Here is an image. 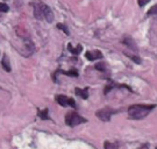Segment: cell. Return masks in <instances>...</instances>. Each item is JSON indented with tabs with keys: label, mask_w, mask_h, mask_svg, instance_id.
Here are the masks:
<instances>
[{
	"label": "cell",
	"mask_w": 157,
	"mask_h": 149,
	"mask_svg": "<svg viewBox=\"0 0 157 149\" xmlns=\"http://www.w3.org/2000/svg\"><path fill=\"white\" fill-rule=\"evenodd\" d=\"M32 6L34 8V18L37 20H45L47 22L54 21V13L50 10V7L45 5L42 1H34L32 2Z\"/></svg>",
	"instance_id": "1"
},
{
	"label": "cell",
	"mask_w": 157,
	"mask_h": 149,
	"mask_svg": "<svg viewBox=\"0 0 157 149\" xmlns=\"http://www.w3.org/2000/svg\"><path fill=\"white\" fill-rule=\"evenodd\" d=\"M156 105H144V104H137L128 107V118L132 120H141L146 118Z\"/></svg>",
	"instance_id": "2"
},
{
	"label": "cell",
	"mask_w": 157,
	"mask_h": 149,
	"mask_svg": "<svg viewBox=\"0 0 157 149\" xmlns=\"http://www.w3.org/2000/svg\"><path fill=\"white\" fill-rule=\"evenodd\" d=\"M87 120L83 118L82 116H79L76 111H71V112H67L65 114V124H67L69 127H76L80 124H84Z\"/></svg>",
	"instance_id": "3"
},
{
	"label": "cell",
	"mask_w": 157,
	"mask_h": 149,
	"mask_svg": "<svg viewBox=\"0 0 157 149\" xmlns=\"http://www.w3.org/2000/svg\"><path fill=\"white\" fill-rule=\"evenodd\" d=\"M118 113V110H113L111 107H104L101 110H98L95 112V116L98 119H100L101 121L108 122L111 121V118H112L114 114Z\"/></svg>",
	"instance_id": "4"
},
{
	"label": "cell",
	"mask_w": 157,
	"mask_h": 149,
	"mask_svg": "<svg viewBox=\"0 0 157 149\" xmlns=\"http://www.w3.org/2000/svg\"><path fill=\"white\" fill-rule=\"evenodd\" d=\"M55 100L56 103H58V105L63 106V107H72L73 110L77 108V105H76V101L72 99V98H69L64 94H56L55 96Z\"/></svg>",
	"instance_id": "5"
},
{
	"label": "cell",
	"mask_w": 157,
	"mask_h": 149,
	"mask_svg": "<svg viewBox=\"0 0 157 149\" xmlns=\"http://www.w3.org/2000/svg\"><path fill=\"white\" fill-rule=\"evenodd\" d=\"M85 57L89 61H95V60H101L102 58V53L99 50H92V51H86L85 53Z\"/></svg>",
	"instance_id": "6"
},
{
	"label": "cell",
	"mask_w": 157,
	"mask_h": 149,
	"mask_svg": "<svg viewBox=\"0 0 157 149\" xmlns=\"http://www.w3.org/2000/svg\"><path fill=\"white\" fill-rule=\"evenodd\" d=\"M122 43L124 44V45H127L129 49H132L133 51H137V47H136V43H135V41L130 36H126L124 40H122Z\"/></svg>",
	"instance_id": "7"
},
{
	"label": "cell",
	"mask_w": 157,
	"mask_h": 149,
	"mask_svg": "<svg viewBox=\"0 0 157 149\" xmlns=\"http://www.w3.org/2000/svg\"><path fill=\"white\" fill-rule=\"evenodd\" d=\"M75 92L76 94L80 97L82 99H87L89 98V88H75Z\"/></svg>",
	"instance_id": "8"
},
{
	"label": "cell",
	"mask_w": 157,
	"mask_h": 149,
	"mask_svg": "<svg viewBox=\"0 0 157 149\" xmlns=\"http://www.w3.org/2000/svg\"><path fill=\"white\" fill-rule=\"evenodd\" d=\"M67 49H69V51H70L71 54H73L75 56H77V55H79V54H80V51L83 50V47H82L80 44H78V45H77V48H73L72 44L69 43L67 44Z\"/></svg>",
	"instance_id": "9"
},
{
	"label": "cell",
	"mask_w": 157,
	"mask_h": 149,
	"mask_svg": "<svg viewBox=\"0 0 157 149\" xmlns=\"http://www.w3.org/2000/svg\"><path fill=\"white\" fill-rule=\"evenodd\" d=\"M37 116H39V118L42 119V120H51L50 116H49V110H48V108L40 110L39 112H37Z\"/></svg>",
	"instance_id": "10"
},
{
	"label": "cell",
	"mask_w": 157,
	"mask_h": 149,
	"mask_svg": "<svg viewBox=\"0 0 157 149\" xmlns=\"http://www.w3.org/2000/svg\"><path fill=\"white\" fill-rule=\"evenodd\" d=\"M1 65L4 68V70L7 72H10L12 70L11 69V65H10V61H8V58H7V56L4 55L2 57V60H1Z\"/></svg>",
	"instance_id": "11"
},
{
	"label": "cell",
	"mask_w": 157,
	"mask_h": 149,
	"mask_svg": "<svg viewBox=\"0 0 157 149\" xmlns=\"http://www.w3.org/2000/svg\"><path fill=\"white\" fill-rule=\"evenodd\" d=\"M58 72H61L63 75H67V76H70V77H78L79 73L77 70H75V69H71V70H69V71H64V70H57Z\"/></svg>",
	"instance_id": "12"
},
{
	"label": "cell",
	"mask_w": 157,
	"mask_h": 149,
	"mask_svg": "<svg viewBox=\"0 0 157 149\" xmlns=\"http://www.w3.org/2000/svg\"><path fill=\"white\" fill-rule=\"evenodd\" d=\"M104 148L105 149H118L119 143L118 142H109V141H105V142H104Z\"/></svg>",
	"instance_id": "13"
},
{
	"label": "cell",
	"mask_w": 157,
	"mask_h": 149,
	"mask_svg": "<svg viewBox=\"0 0 157 149\" xmlns=\"http://www.w3.org/2000/svg\"><path fill=\"white\" fill-rule=\"evenodd\" d=\"M152 15L157 17V5H154L149 11L147 12V17H152Z\"/></svg>",
	"instance_id": "14"
},
{
	"label": "cell",
	"mask_w": 157,
	"mask_h": 149,
	"mask_svg": "<svg viewBox=\"0 0 157 149\" xmlns=\"http://www.w3.org/2000/svg\"><path fill=\"white\" fill-rule=\"evenodd\" d=\"M57 28L58 29H61V30H63L64 33H65V35H69V29H67V27L65 26V25H63V23H57Z\"/></svg>",
	"instance_id": "15"
},
{
	"label": "cell",
	"mask_w": 157,
	"mask_h": 149,
	"mask_svg": "<svg viewBox=\"0 0 157 149\" xmlns=\"http://www.w3.org/2000/svg\"><path fill=\"white\" fill-rule=\"evenodd\" d=\"M94 68L98 71H106V64H104V63H98V64H95Z\"/></svg>",
	"instance_id": "16"
},
{
	"label": "cell",
	"mask_w": 157,
	"mask_h": 149,
	"mask_svg": "<svg viewBox=\"0 0 157 149\" xmlns=\"http://www.w3.org/2000/svg\"><path fill=\"white\" fill-rule=\"evenodd\" d=\"M126 55L128 56L129 58H132L135 63H141V58L139 56H135V55H132V54H128V53H126Z\"/></svg>",
	"instance_id": "17"
},
{
	"label": "cell",
	"mask_w": 157,
	"mask_h": 149,
	"mask_svg": "<svg viewBox=\"0 0 157 149\" xmlns=\"http://www.w3.org/2000/svg\"><path fill=\"white\" fill-rule=\"evenodd\" d=\"M8 10H10L8 5H6L4 2H0V12L1 13H6V12H8Z\"/></svg>",
	"instance_id": "18"
},
{
	"label": "cell",
	"mask_w": 157,
	"mask_h": 149,
	"mask_svg": "<svg viewBox=\"0 0 157 149\" xmlns=\"http://www.w3.org/2000/svg\"><path fill=\"white\" fill-rule=\"evenodd\" d=\"M150 0H137V2H139V6L140 7H143V6H146L148 2H149Z\"/></svg>",
	"instance_id": "19"
},
{
	"label": "cell",
	"mask_w": 157,
	"mask_h": 149,
	"mask_svg": "<svg viewBox=\"0 0 157 149\" xmlns=\"http://www.w3.org/2000/svg\"><path fill=\"white\" fill-rule=\"evenodd\" d=\"M139 149H149V143H144V144H142L140 148Z\"/></svg>",
	"instance_id": "20"
},
{
	"label": "cell",
	"mask_w": 157,
	"mask_h": 149,
	"mask_svg": "<svg viewBox=\"0 0 157 149\" xmlns=\"http://www.w3.org/2000/svg\"><path fill=\"white\" fill-rule=\"evenodd\" d=\"M155 149H157V146H156V148H155Z\"/></svg>",
	"instance_id": "21"
}]
</instances>
